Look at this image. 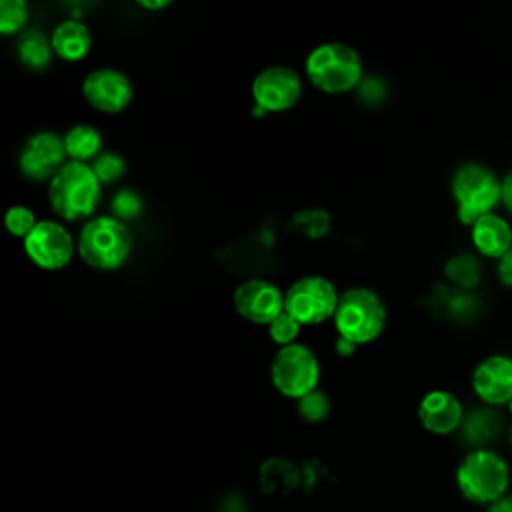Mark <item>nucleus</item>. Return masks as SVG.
<instances>
[{"label": "nucleus", "mask_w": 512, "mask_h": 512, "mask_svg": "<svg viewBox=\"0 0 512 512\" xmlns=\"http://www.w3.org/2000/svg\"><path fill=\"white\" fill-rule=\"evenodd\" d=\"M302 324L290 316L286 310L282 314H278L270 324H268V336L272 342H276L278 346H288L294 344L296 336L300 334Z\"/></svg>", "instance_id": "25"}, {"label": "nucleus", "mask_w": 512, "mask_h": 512, "mask_svg": "<svg viewBox=\"0 0 512 512\" xmlns=\"http://www.w3.org/2000/svg\"><path fill=\"white\" fill-rule=\"evenodd\" d=\"M64 138L50 130H40L28 136L20 154L18 168L20 172L34 182L50 180L66 162Z\"/></svg>", "instance_id": "12"}, {"label": "nucleus", "mask_w": 512, "mask_h": 512, "mask_svg": "<svg viewBox=\"0 0 512 512\" xmlns=\"http://www.w3.org/2000/svg\"><path fill=\"white\" fill-rule=\"evenodd\" d=\"M102 182L86 162L66 160L48 182V200L56 216L68 222L90 218L100 202Z\"/></svg>", "instance_id": "1"}, {"label": "nucleus", "mask_w": 512, "mask_h": 512, "mask_svg": "<svg viewBox=\"0 0 512 512\" xmlns=\"http://www.w3.org/2000/svg\"><path fill=\"white\" fill-rule=\"evenodd\" d=\"M472 242L480 254L502 258L512 248L510 224L502 216L488 212L472 224Z\"/></svg>", "instance_id": "16"}, {"label": "nucleus", "mask_w": 512, "mask_h": 512, "mask_svg": "<svg viewBox=\"0 0 512 512\" xmlns=\"http://www.w3.org/2000/svg\"><path fill=\"white\" fill-rule=\"evenodd\" d=\"M484 512H512V494H506L500 500L492 502L490 506H486Z\"/></svg>", "instance_id": "28"}, {"label": "nucleus", "mask_w": 512, "mask_h": 512, "mask_svg": "<svg viewBox=\"0 0 512 512\" xmlns=\"http://www.w3.org/2000/svg\"><path fill=\"white\" fill-rule=\"evenodd\" d=\"M132 82L116 68H96L82 82V96L102 114H118L132 102Z\"/></svg>", "instance_id": "11"}, {"label": "nucleus", "mask_w": 512, "mask_h": 512, "mask_svg": "<svg viewBox=\"0 0 512 512\" xmlns=\"http://www.w3.org/2000/svg\"><path fill=\"white\" fill-rule=\"evenodd\" d=\"M456 486L464 500L490 506L508 494L510 466L492 448L470 450L456 468Z\"/></svg>", "instance_id": "2"}, {"label": "nucleus", "mask_w": 512, "mask_h": 512, "mask_svg": "<svg viewBox=\"0 0 512 512\" xmlns=\"http://www.w3.org/2000/svg\"><path fill=\"white\" fill-rule=\"evenodd\" d=\"M76 250L90 268L110 272L128 260L132 232L116 216L88 218L76 238Z\"/></svg>", "instance_id": "3"}, {"label": "nucleus", "mask_w": 512, "mask_h": 512, "mask_svg": "<svg viewBox=\"0 0 512 512\" xmlns=\"http://www.w3.org/2000/svg\"><path fill=\"white\" fill-rule=\"evenodd\" d=\"M354 350H356V344H352L350 340L338 336V340H336V352H338V354L350 356V354H354Z\"/></svg>", "instance_id": "31"}, {"label": "nucleus", "mask_w": 512, "mask_h": 512, "mask_svg": "<svg viewBox=\"0 0 512 512\" xmlns=\"http://www.w3.org/2000/svg\"><path fill=\"white\" fill-rule=\"evenodd\" d=\"M296 406H298V414L308 420V422H320L328 416L330 412V400L324 392H320L318 388L308 392L306 396L298 398L296 400Z\"/></svg>", "instance_id": "24"}, {"label": "nucleus", "mask_w": 512, "mask_h": 512, "mask_svg": "<svg viewBox=\"0 0 512 512\" xmlns=\"http://www.w3.org/2000/svg\"><path fill=\"white\" fill-rule=\"evenodd\" d=\"M4 224L12 236L24 240L32 232V228L38 224V220H36L34 210H30L28 206H22V204H14L6 210Z\"/></svg>", "instance_id": "23"}, {"label": "nucleus", "mask_w": 512, "mask_h": 512, "mask_svg": "<svg viewBox=\"0 0 512 512\" xmlns=\"http://www.w3.org/2000/svg\"><path fill=\"white\" fill-rule=\"evenodd\" d=\"M304 74L324 94H346L362 80V60L344 42H322L308 52Z\"/></svg>", "instance_id": "4"}, {"label": "nucleus", "mask_w": 512, "mask_h": 512, "mask_svg": "<svg viewBox=\"0 0 512 512\" xmlns=\"http://www.w3.org/2000/svg\"><path fill=\"white\" fill-rule=\"evenodd\" d=\"M508 442H510V446H512V426H510V430H508Z\"/></svg>", "instance_id": "32"}, {"label": "nucleus", "mask_w": 512, "mask_h": 512, "mask_svg": "<svg viewBox=\"0 0 512 512\" xmlns=\"http://www.w3.org/2000/svg\"><path fill=\"white\" fill-rule=\"evenodd\" d=\"M418 420L422 428L436 436L456 432L464 422V408L456 394L448 390H430L418 402Z\"/></svg>", "instance_id": "15"}, {"label": "nucleus", "mask_w": 512, "mask_h": 512, "mask_svg": "<svg viewBox=\"0 0 512 512\" xmlns=\"http://www.w3.org/2000/svg\"><path fill=\"white\" fill-rule=\"evenodd\" d=\"M450 188L456 202V216L468 226H472L480 216L492 212L498 200H502V182L490 168L476 162L456 168Z\"/></svg>", "instance_id": "6"}, {"label": "nucleus", "mask_w": 512, "mask_h": 512, "mask_svg": "<svg viewBox=\"0 0 512 512\" xmlns=\"http://www.w3.org/2000/svg\"><path fill=\"white\" fill-rule=\"evenodd\" d=\"M340 294L336 286L318 274L298 278L284 292V310L302 326H314L334 316Z\"/></svg>", "instance_id": "8"}, {"label": "nucleus", "mask_w": 512, "mask_h": 512, "mask_svg": "<svg viewBox=\"0 0 512 512\" xmlns=\"http://www.w3.org/2000/svg\"><path fill=\"white\" fill-rule=\"evenodd\" d=\"M54 56L52 42L40 30L26 32L18 42V58L30 70H44Z\"/></svg>", "instance_id": "19"}, {"label": "nucleus", "mask_w": 512, "mask_h": 512, "mask_svg": "<svg viewBox=\"0 0 512 512\" xmlns=\"http://www.w3.org/2000/svg\"><path fill=\"white\" fill-rule=\"evenodd\" d=\"M444 274L458 288L470 290V288H474L480 282L482 270H480V264H478V260L474 256L458 254V256H454V258H450L446 262Z\"/></svg>", "instance_id": "20"}, {"label": "nucleus", "mask_w": 512, "mask_h": 512, "mask_svg": "<svg viewBox=\"0 0 512 512\" xmlns=\"http://www.w3.org/2000/svg\"><path fill=\"white\" fill-rule=\"evenodd\" d=\"M502 202L512 212V170L502 180Z\"/></svg>", "instance_id": "29"}, {"label": "nucleus", "mask_w": 512, "mask_h": 512, "mask_svg": "<svg viewBox=\"0 0 512 512\" xmlns=\"http://www.w3.org/2000/svg\"><path fill=\"white\" fill-rule=\"evenodd\" d=\"M28 22L26 0H0V32L4 36L16 34Z\"/></svg>", "instance_id": "21"}, {"label": "nucleus", "mask_w": 512, "mask_h": 512, "mask_svg": "<svg viewBox=\"0 0 512 512\" xmlns=\"http://www.w3.org/2000/svg\"><path fill=\"white\" fill-rule=\"evenodd\" d=\"M112 210L120 220L134 218L142 212V200L132 190H120L112 200Z\"/></svg>", "instance_id": "26"}, {"label": "nucleus", "mask_w": 512, "mask_h": 512, "mask_svg": "<svg viewBox=\"0 0 512 512\" xmlns=\"http://www.w3.org/2000/svg\"><path fill=\"white\" fill-rule=\"evenodd\" d=\"M386 318V304L374 290L366 286H356L342 292L332 316L338 336L356 346L376 340L386 326Z\"/></svg>", "instance_id": "5"}, {"label": "nucleus", "mask_w": 512, "mask_h": 512, "mask_svg": "<svg viewBox=\"0 0 512 512\" xmlns=\"http://www.w3.org/2000/svg\"><path fill=\"white\" fill-rule=\"evenodd\" d=\"M234 310L248 322L268 326L284 312V292L262 278H250L236 286L232 294Z\"/></svg>", "instance_id": "13"}, {"label": "nucleus", "mask_w": 512, "mask_h": 512, "mask_svg": "<svg viewBox=\"0 0 512 512\" xmlns=\"http://www.w3.org/2000/svg\"><path fill=\"white\" fill-rule=\"evenodd\" d=\"M28 260L42 270H62L74 256L76 242L56 220H38L32 232L22 240Z\"/></svg>", "instance_id": "9"}, {"label": "nucleus", "mask_w": 512, "mask_h": 512, "mask_svg": "<svg viewBox=\"0 0 512 512\" xmlns=\"http://www.w3.org/2000/svg\"><path fill=\"white\" fill-rule=\"evenodd\" d=\"M498 278L504 286L512 288V248L502 258H498Z\"/></svg>", "instance_id": "27"}, {"label": "nucleus", "mask_w": 512, "mask_h": 512, "mask_svg": "<svg viewBox=\"0 0 512 512\" xmlns=\"http://www.w3.org/2000/svg\"><path fill=\"white\" fill-rule=\"evenodd\" d=\"M54 56L64 62H78L86 58L92 48V34L80 20H64L56 24L50 34Z\"/></svg>", "instance_id": "17"}, {"label": "nucleus", "mask_w": 512, "mask_h": 512, "mask_svg": "<svg viewBox=\"0 0 512 512\" xmlns=\"http://www.w3.org/2000/svg\"><path fill=\"white\" fill-rule=\"evenodd\" d=\"M302 96V78L290 66H268L252 80L254 106L266 114H278L294 108Z\"/></svg>", "instance_id": "10"}, {"label": "nucleus", "mask_w": 512, "mask_h": 512, "mask_svg": "<svg viewBox=\"0 0 512 512\" xmlns=\"http://www.w3.org/2000/svg\"><path fill=\"white\" fill-rule=\"evenodd\" d=\"M274 388L286 398H302L320 382V362L306 344L280 346L270 364Z\"/></svg>", "instance_id": "7"}, {"label": "nucleus", "mask_w": 512, "mask_h": 512, "mask_svg": "<svg viewBox=\"0 0 512 512\" xmlns=\"http://www.w3.org/2000/svg\"><path fill=\"white\" fill-rule=\"evenodd\" d=\"M472 390L488 406H508L512 402V358L490 354L472 372Z\"/></svg>", "instance_id": "14"}, {"label": "nucleus", "mask_w": 512, "mask_h": 512, "mask_svg": "<svg viewBox=\"0 0 512 512\" xmlns=\"http://www.w3.org/2000/svg\"><path fill=\"white\" fill-rule=\"evenodd\" d=\"M64 148L66 156L76 162L94 160L102 150V136L94 126L88 124H76L72 126L64 136Z\"/></svg>", "instance_id": "18"}, {"label": "nucleus", "mask_w": 512, "mask_h": 512, "mask_svg": "<svg viewBox=\"0 0 512 512\" xmlns=\"http://www.w3.org/2000/svg\"><path fill=\"white\" fill-rule=\"evenodd\" d=\"M140 8H144V10H152V12H156V10H164L166 6H170L174 0H134Z\"/></svg>", "instance_id": "30"}, {"label": "nucleus", "mask_w": 512, "mask_h": 512, "mask_svg": "<svg viewBox=\"0 0 512 512\" xmlns=\"http://www.w3.org/2000/svg\"><path fill=\"white\" fill-rule=\"evenodd\" d=\"M92 170L98 176V180L104 184H112L118 182L124 172H126V162L120 154L116 152H100L94 160H92Z\"/></svg>", "instance_id": "22"}]
</instances>
